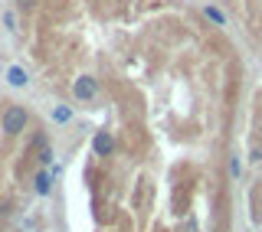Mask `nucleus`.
I'll return each instance as SVG.
<instances>
[{
    "instance_id": "1",
    "label": "nucleus",
    "mask_w": 262,
    "mask_h": 232,
    "mask_svg": "<svg viewBox=\"0 0 262 232\" xmlns=\"http://www.w3.org/2000/svg\"><path fill=\"white\" fill-rule=\"evenodd\" d=\"M27 128V111L20 108V105H10V108L4 111V131L7 134H16V131Z\"/></svg>"
},
{
    "instance_id": "2",
    "label": "nucleus",
    "mask_w": 262,
    "mask_h": 232,
    "mask_svg": "<svg viewBox=\"0 0 262 232\" xmlns=\"http://www.w3.org/2000/svg\"><path fill=\"white\" fill-rule=\"evenodd\" d=\"M72 92H76V98L89 102V98H95V92H98V82H95L92 76H79L76 85H72Z\"/></svg>"
},
{
    "instance_id": "3",
    "label": "nucleus",
    "mask_w": 262,
    "mask_h": 232,
    "mask_svg": "<svg viewBox=\"0 0 262 232\" xmlns=\"http://www.w3.org/2000/svg\"><path fill=\"white\" fill-rule=\"evenodd\" d=\"M92 147H95V154H108L112 151V134H105V131H102V134H95V141H92Z\"/></svg>"
},
{
    "instance_id": "4",
    "label": "nucleus",
    "mask_w": 262,
    "mask_h": 232,
    "mask_svg": "<svg viewBox=\"0 0 262 232\" xmlns=\"http://www.w3.org/2000/svg\"><path fill=\"white\" fill-rule=\"evenodd\" d=\"M7 79H10V85H16V88H23V85H27V72H23L20 65H13V69L7 72Z\"/></svg>"
},
{
    "instance_id": "5",
    "label": "nucleus",
    "mask_w": 262,
    "mask_h": 232,
    "mask_svg": "<svg viewBox=\"0 0 262 232\" xmlns=\"http://www.w3.org/2000/svg\"><path fill=\"white\" fill-rule=\"evenodd\" d=\"M203 13H207V20H213V23H216V27H223V23H226L223 10H216V7H207V10H203Z\"/></svg>"
},
{
    "instance_id": "6",
    "label": "nucleus",
    "mask_w": 262,
    "mask_h": 232,
    "mask_svg": "<svg viewBox=\"0 0 262 232\" xmlns=\"http://www.w3.org/2000/svg\"><path fill=\"white\" fill-rule=\"evenodd\" d=\"M36 190L39 193H49V173H39L36 177Z\"/></svg>"
},
{
    "instance_id": "7",
    "label": "nucleus",
    "mask_w": 262,
    "mask_h": 232,
    "mask_svg": "<svg viewBox=\"0 0 262 232\" xmlns=\"http://www.w3.org/2000/svg\"><path fill=\"white\" fill-rule=\"evenodd\" d=\"M56 121H69V108H56Z\"/></svg>"
},
{
    "instance_id": "8",
    "label": "nucleus",
    "mask_w": 262,
    "mask_h": 232,
    "mask_svg": "<svg viewBox=\"0 0 262 232\" xmlns=\"http://www.w3.org/2000/svg\"><path fill=\"white\" fill-rule=\"evenodd\" d=\"M229 173H233V177H239V160H236V157L229 160Z\"/></svg>"
}]
</instances>
